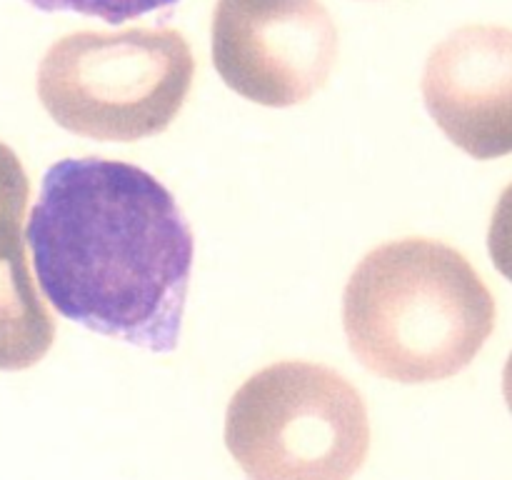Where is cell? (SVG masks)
I'll use <instances>...</instances> for the list:
<instances>
[{"label":"cell","instance_id":"cell-1","mask_svg":"<svg viewBox=\"0 0 512 480\" xmlns=\"http://www.w3.org/2000/svg\"><path fill=\"white\" fill-rule=\"evenodd\" d=\"M25 240L40 290L63 318L150 353L178 348L195 238L148 170L58 160L45 170Z\"/></svg>","mask_w":512,"mask_h":480},{"label":"cell","instance_id":"cell-2","mask_svg":"<svg viewBox=\"0 0 512 480\" xmlns=\"http://www.w3.org/2000/svg\"><path fill=\"white\" fill-rule=\"evenodd\" d=\"M355 358L395 383L458 375L495 328V298L460 250L428 238L385 243L365 255L343 295Z\"/></svg>","mask_w":512,"mask_h":480},{"label":"cell","instance_id":"cell-3","mask_svg":"<svg viewBox=\"0 0 512 480\" xmlns=\"http://www.w3.org/2000/svg\"><path fill=\"white\" fill-rule=\"evenodd\" d=\"M193 78V50L178 30H80L40 60L38 98L68 133L133 143L170 128Z\"/></svg>","mask_w":512,"mask_h":480},{"label":"cell","instance_id":"cell-4","mask_svg":"<svg viewBox=\"0 0 512 480\" xmlns=\"http://www.w3.org/2000/svg\"><path fill=\"white\" fill-rule=\"evenodd\" d=\"M225 445L250 480H350L368 458V408L328 365L283 360L235 390Z\"/></svg>","mask_w":512,"mask_h":480},{"label":"cell","instance_id":"cell-5","mask_svg":"<svg viewBox=\"0 0 512 480\" xmlns=\"http://www.w3.org/2000/svg\"><path fill=\"white\" fill-rule=\"evenodd\" d=\"M210 33L223 83L268 108L313 98L338 58V30L320 0H218Z\"/></svg>","mask_w":512,"mask_h":480},{"label":"cell","instance_id":"cell-6","mask_svg":"<svg viewBox=\"0 0 512 480\" xmlns=\"http://www.w3.org/2000/svg\"><path fill=\"white\" fill-rule=\"evenodd\" d=\"M423 98L438 128L475 160L512 153V30L465 25L430 53Z\"/></svg>","mask_w":512,"mask_h":480},{"label":"cell","instance_id":"cell-7","mask_svg":"<svg viewBox=\"0 0 512 480\" xmlns=\"http://www.w3.org/2000/svg\"><path fill=\"white\" fill-rule=\"evenodd\" d=\"M55 320L30 278L23 240L0 245V370H25L45 358Z\"/></svg>","mask_w":512,"mask_h":480},{"label":"cell","instance_id":"cell-8","mask_svg":"<svg viewBox=\"0 0 512 480\" xmlns=\"http://www.w3.org/2000/svg\"><path fill=\"white\" fill-rule=\"evenodd\" d=\"M28 198L30 183L23 163L15 155V150L0 143V243L23 238V220Z\"/></svg>","mask_w":512,"mask_h":480},{"label":"cell","instance_id":"cell-9","mask_svg":"<svg viewBox=\"0 0 512 480\" xmlns=\"http://www.w3.org/2000/svg\"><path fill=\"white\" fill-rule=\"evenodd\" d=\"M25 3L43 13H78L105 20L110 25H120L125 20L178 5L180 0H25Z\"/></svg>","mask_w":512,"mask_h":480},{"label":"cell","instance_id":"cell-10","mask_svg":"<svg viewBox=\"0 0 512 480\" xmlns=\"http://www.w3.org/2000/svg\"><path fill=\"white\" fill-rule=\"evenodd\" d=\"M488 250L500 275L512 283V183L500 193L488 230Z\"/></svg>","mask_w":512,"mask_h":480},{"label":"cell","instance_id":"cell-11","mask_svg":"<svg viewBox=\"0 0 512 480\" xmlns=\"http://www.w3.org/2000/svg\"><path fill=\"white\" fill-rule=\"evenodd\" d=\"M503 395H505V403H508V408L512 413V353H510L508 363H505V370H503Z\"/></svg>","mask_w":512,"mask_h":480}]
</instances>
